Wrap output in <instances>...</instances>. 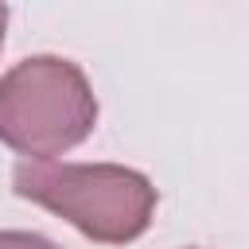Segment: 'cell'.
<instances>
[{
	"mask_svg": "<svg viewBox=\"0 0 249 249\" xmlns=\"http://www.w3.org/2000/svg\"><path fill=\"white\" fill-rule=\"evenodd\" d=\"M19 198L66 218L78 233L101 245L136 241L156 214V187L148 175L121 163H19L12 175Z\"/></svg>",
	"mask_w": 249,
	"mask_h": 249,
	"instance_id": "obj_1",
	"label": "cell"
},
{
	"mask_svg": "<svg viewBox=\"0 0 249 249\" xmlns=\"http://www.w3.org/2000/svg\"><path fill=\"white\" fill-rule=\"evenodd\" d=\"M4 27H8V8L0 4V47H4Z\"/></svg>",
	"mask_w": 249,
	"mask_h": 249,
	"instance_id": "obj_4",
	"label": "cell"
},
{
	"mask_svg": "<svg viewBox=\"0 0 249 249\" xmlns=\"http://www.w3.org/2000/svg\"><path fill=\"white\" fill-rule=\"evenodd\" d=\"M0 249H58V245L31 230H0Z\"/></svg>",
	"mask_w": 249,
	"mask_h": 249,
	"instance_id": "obj_3",
	"label": "cell"
},
{
	"mask_svg": "<svg viewBox=\"0 0 249 249\" xmlns=\"http://www.w3.org/2000/svg\"><path fill=\"white\" fill-rule=\"evenodd\" d=\"M97 124V97L78 62L31 54L0 78V144L27 163L78 148Z\"/></svg>",
	"mask_w": 249,
	"mask_h": 249,
	"instance_id": "obj_2",
	"label": "cell"
}]
</instances>
